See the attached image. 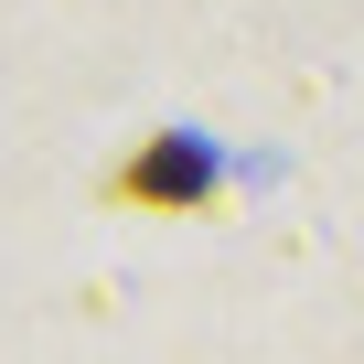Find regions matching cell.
Here are the masks:
<instances>
[{
  "label": "cell",
  "mask_w": 364,
  "mask_h": 364,
  "mask_svg": "<svg viewBox=\"0 0 364 364\" xmlns=\"http://www.w3.org/2000/svg\"><path fill=\"white\" fill-rule=\"evenodd\" d=\"M118 193H129V204H204V193H215V150H204V139H150V150L118 171Z\"/></svg>",
  "instance_id": "cell-1"
}]
</instances>
